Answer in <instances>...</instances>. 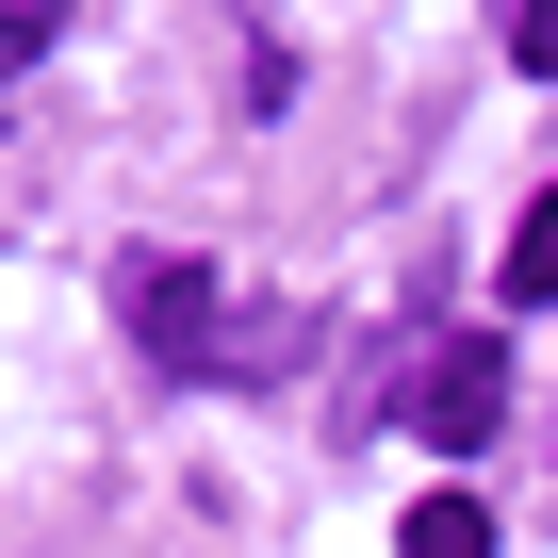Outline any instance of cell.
<instances>
[{
  "mask_svg": "<svg viewBox=\"0 0 558 558\" xmlns=\"http://www.w3.org/2000/svg\"><path fill=\"white\" fill-rule=\"evenodd\" d=\"M509 313H558V181H542V214L509 230Z\"/></svg>",
  "mask_w": 558,
  "mask_h": 558,
  "instance_id": "4",
  "label": "cell"
},
{
  "mask_svg": "<svg viewBox=\"0 0 558 558\" xmlns=\"http://www.w3.org/2000/svg\"><path fill=\"white\" fill-rule=\"evenodd\" d=\"M395 558H493V509L444 476V493H411V525H395Z\"/></svg>",
  "mask_w": 558,
  "mask_h": 558,
  "instance_id": "3",
  "label": "cell"
},
{
  "mask_svg": "<svg viewBox=\"0 0 558 558\" xmlns=\"http://www.w3.org/2000/svg\"><path fill=\"white\" fill-rule=\"evenodd\" d=\"M509 66H525V83H558V0H509Z\"/></svg>",
  "mask_w": 558,
  "mask_h": 558,
  "instance_id": "5",
  "label": "cell"
},
{
  "mask_svg": "<svg viewBox=\"0 0 558 558\" xmlns=\"http://www.w3.org/2000/svg\"><path fill=\"white\" fill-rule=\"evenodd\" d=\"M50 17H66V0H0V83H17V66L50 50Z\"/></svg>",
  "mask_w": 558,
  "mask_h": 558,
  "instance_id": "6",
  "label": "cell"
},
{
  "mask_svg": "<svg viewBox=\"0 0 558 558\" xmlns=\"http://www.w3.org/2000/svg\"><path fill=\"white\" fill-rule=\"evenodd\" d=\"M116 313H132V345L165 378H214L230 362V296H214V263H181V246H132L116 263Z\"/></svg>",
  "mask_w": 558,
  "mask_h": 558,
  "instance_id": "1",
  "label": "cell"
},
{
  "mask_svg": "<svg viewBox=\"0 0 558 558\" xmlns=\"http://www.w3.org/2000/svg\"><path fill=\"white\" fill-rule=\"evenodd\" d=\"M493 411H509V329H460V345L427 362V444H444V460H476V444H493Z\"/></svg>",
  "mask_w": 558,
  "mask_h": 558,
  "instance_id": "2",
  "label": "cell"
}]
</instances>
